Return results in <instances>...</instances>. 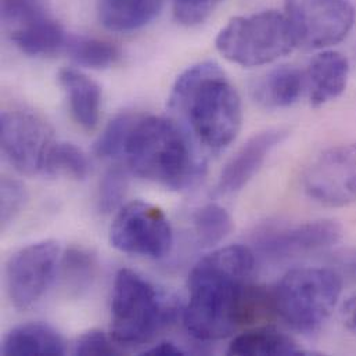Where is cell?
Masks as SVG:
<instances>
[{"label": "cell", "mask_w": 356, "mask_h": 356, "mask_svg": "<svg viewBox=\"0 0 356 356\" xmlns=\"http://www.w3.org/2000/svg\"><path fill=\"white\" fill-rule=\"evenodd\" d=\"M255 254L245 245H227L201 258L188 276L183 323L200 341H216L275 311L272 293L251 283Z\"/></svg>", "instance_id": "cell-1"}, {"label": "cell", "mask_w": 356, "mask_h": 356, "mask_svg": "<svg viewBox=\"0 0 356 356\" xmlns=\"http://www.w3.org/2000/svg\"><path fill=\"white\" fill-rule=\"evenodd\" d=\"M168 107L194 142L213 154L227 149L241 129L238 92L212 61L191 65L179 75Z\"/></svg>", "instance_id": "cell-2"}, {"label": "cell", "mask_w": 356, "mask_h": 356, "mask_svg": "<svg viewBox=\"0 0 356 356\" xmlns=\"http://www.w3.org/2000/svg\"><path fill=\"white\" fill-rule=\"evenodd\" d=\"M200 149L177 120L139 115L122 160L136 177L179 191L195 186L205 174Z\"/></svg>", "instance_id": "cell-3"}, {"label": "cell", "mask_w": 356, "mask_h": 356, "mask_svg": "<svg viewBox=\"0 0 356 356\" xmlns=\"http://www.w3.org/2000/svg\"><path fill=\"white\" fill-rule=\"evenodd\" d=\"M177 308L150 282L131 269H121L111 301V337L124 347L152 341L175 318Z\"/></svg>", "instance_id": "cell-4"}, {"label": "cell", "mask_w": 356, "mask_h": 356, "mask_svg": "<svg viewBox=\"0 0 356 356\" xmlns=\"http://www.w3.org/2000/svg\"><path fill=\"white\" fill-rule=\"evenodd\" d=\"M341 291L343 280L332 269H293L272 293L275 312L294 330L312 334L327 322Z\"/></svg>", "instance_id": "cell-5"}, {"label": "cell", "mask_w": 356, "mask_h": 356, "mask_svg": "<svg viewBox=\"0 0 356 356\" xmlns=\"http://www.w3.org/2000/svg\"><path fill=\"white\" fill-rule=\"evenodd\" d=\"M218 51L241 67H259L287 56L297 47L284 14L266 10L232 18L215 39Z\"/></svg>", "instance_id": "cell-6"}, {"label": "cell", "mask_w": 356, "mask_h": 356, "mask_svg": "<svg viewBox=\"0 0 356 356\" xmlns=\"http://www.w3.org/2000/svg\"><path fill=\"white\" fill-rule=\"evenodd\" d=\"M110 243L129 255L161 259L172 250L174 232L161 208L138 200L121 207L110 229Z\"/></svg>", "instance_id": "cell-7"}, {"label": "cell", "mask_w": 356, "mask_h": 356, "mask_svg": "<svg viewBox=\"0 0 356 356\" xmlns=\"http://www.w3.org/2000/svg\"><path fill=\"white\" fill-rule=\"evenodd\" d=\"M284 15L297 47L326 49L343 42L355 25L350 0H284Z\"/></svg>", "instance_id": "cell-8"}, {"label": "cell", "mask_w": 356, "mask_h": 356, "mask_svg": "<svg viewBox=\"0 0 356 356\" xmlns=\"http://www.w3.org/2000/svg\"><path fill=\"white\" fill-rule=\"evenodd\" d=\"M1 152L22 175L46 172L51 149L57 143L51 127L39 115L25 110H4L0 117Z\"/></svg>", "instance_id": "cell-9"}, {"label": "cell", "mask_w": 356, "mask_h": 356, "mask_svg": "<svg viewBox=\"0 0 356 356\" xmlns=\"http://www.w3.org/2000/svg\"><path fill=\"white\" fill-rule=\"evenodd\" d=\"M60 265V245L53 240L32 243L14 252L6 265V287L11 304L33 308L47 293Z\"/></svg>", "instance_id": "cell-10"}, {"label": "cell", "mask_w": 356, "mask_h": 356, "mask_svg": "<svg viewBox=\"0 0 356 356\" xmlns=\"http://www.w3.org/2000/svg\"><path fill=\"white\" fill-rule=\"evenodd\" d=\"M304 191L327 207L356 204V143L341 145L321 153L305 168Z\"/></svg>", "instance_id": "cell-11"}, {"label": "cell", "mask_w": 356, "mask_h": 356, "mask_svg": "<svg viewBox=\"0 0 356 356\" xmlns=\"http://www.w3.org/2000/svg\"><path fill=\"white\" fill-rule=\"evenodd\" d=\"M341 237L343 229L337 222L321 219L269 226L259 230L254 241L264 257L283 261L332 248Z\"/></svg>", "instance_id": "cell-12"}, {"label": "cell", "mask_w": 356, "mask_h": 356, "mask_svg": "<svg viewBox=\"0 0 356 356\" xmlns=\"http://www.w3.org/2000/svg\"><path fill=\"white\" fill-rule=\"evenodd\" d=\"M1 18L11 42L28 56H51L65 49L68 36L64 28L39 4Z\"/></svg>", "instance_id": "cell-13"}, {"label": "cell", "mask_w": 356, "mask_h": 356, "mask_svg": "<svg viewBox=\"0 0 356 356\" xmlns=\"http://www.w3.org/2000/svg\"><path fill=\"white\" fill-rule=\"evenodd\" d=\"M286 136L287 132L282 129H269L252 136L223 168L218 181V193L233 194L245 187Z\"/></svg>", "instance_id": "cell-14"}, {"label": "cell", "mask_w": 356, "mask_h": 356, "mask_svg": "<svg viewBox=\"0 0 356 356\" xmlns=\"http://www.w3.org/2000/svg\"><path fill=\"white\" fill-rule=\"evenodd\" d=\"M305 75L311 104L322 107L344 93L350 76V64L344 54L323 50L311 60Z\"/></svg>", "instance_id": "cell-15"}, {"label": "cell", "mask_w": 356, "mask_h": 356, "mask_svg": "<svg viewBox=\"0 0 356 356\" xmlns=\"http://www.w3.org/2000/svg\"><path fill=\"white\" fill-rule=\"evenodd\" d=\"M58 81L67 95L70 111L76 124L86 131H93L100 118V86L83 72L72 68L61 70Z\"/></svg>", "instance_id": "cell-16"}, {"label": "cell", "mask_w": 356, "mask_h": 356, "mask_svg": "<svg viewBox=\"0 0 356 356\" xmlns=\"http://www.w3.org/2000/svg\"><path fill=\"white\" fill-rule=\"evenodd\" d=\"M307 88V75L296 67L282 65L265 74L252 88L255 102L269 110L287 108Z\"/></svg>", "instance_id": "cell-17"}, {"label": "cell", "mask_w": 356, "mask_h": 356, "mask_svg": "<svg viewBox=\"0 0 356 356\" xmlns=\"http://www.w3.org/2000/svg\"><path fill=\"white\" fill-rule=\"evenodd\" d=\"M164 0H99V18L114 32L142 29L157 18Z\"/></svg>", "instance_id": "cell-18"}, {"label": "cell", "mask_w": 356, "mask_h": 356, "mask_svg": "<svg viewBox=\"0 0 356 356\" xmlns=\"http://www.w3.org/2000/svg\"><path fill=\"white\" fill-rule=\"evenodd\" d=\"M3 355H64L63 337L43 323H25L14 327L3 340Z\"/></svg>", "instance_id": "cell-19"}, {"label": "cell", "mask_w": 356, "mask_h": 356, "mask_svg": "<svg viewBox=\"0 0 356 356\" xmlns=\"http://www.w3.org/2000/svg\"><path fill=\"white\" fill-rule=\"evenodd\" d=\"M227 353L238 356L301 355L304 351L297 343L273 329H255L244 332L232 340Z\"/></svg>", "instance_id": "cell-20"}, {"label": "cell", "mask_w": 356, "mask_h": 356, "mask_svg": "<svg viewBox=\"0 0 356 356\" xmlns=\"http://www.w3.org/2000/svg\"><path fill=\"white\" fill-rule=\"evenodd\" d=\"M64 50L78 65L93 70L108 68L121 57V51L114 43L92 36H68Z\"/></svg>", "instance_id": "cell-21"}, {"label": "cell", "mask_w": 356, "mask_h": 356, "mask_svg": "<svg viewBox=\"0 0 356 356\" xmlns=\"http://www.w3.org/2000/svg\"><path fill=\"white\" fill-rule=\"evenodd\" d=\"M195 241L201 248H209L223 241L233 230L229 212L218 204H207L193 215Z\"/></svg>", "instance_id": "cell-22"}, {"label": "cell", "mask_w": 356, "mask_h": 356, "mask_svg": "<svg viewBox=\"0 0 356 356\" xmlns=\"http://www.w3.org/2000/svg\"><path fill=\"white\" fill-rule=\"evenodd\" d=\"M138 114L122 113L108 122L95 143V154L103 160H120Z\"/></svg>", "instance_id": "cell-23"}, {"label": "cell", "mask_w": 356, "mask_h": 356, "mask_svg": "<svg viewBox=\"0 0 356 356\" xmlns=\"http://www.w3.org/2000/svg\"><path fill=\"white\" fill-rule=\"evenodd\" d=\"M89 170L86 156L76 146L57 142L49 156L44 175H65L82 180L89 175Z\"/></svg>", "instance_id": "cell-24"}, {"label": "cell", "mask_w": 356, "mask_h": 356, "mask_svg": "<svg viewBox=\"0 0 356 356\" xmlns=\"http://www.w3.org/2000/svg\"><path fill=\"white\" fill-rule=\"evenodd\" d=\"M63 266L67 283L75 290H82L92 283L96 270V259L85 250L72 248L65 254Z\"/></svg>", "instance_id": "cell-25"}, {"label": "cell", "mask_w": 356, "mask_h": 356, "mask_svg": "<svg viewBox=\"0 0 356 356\" xmlns=\"http://www.w3.org/2000/svg\"><path fill=\"white\" fill-rule=\"evenodd\" d=\"M128 188V178L124 170L111 168L102 179L99 188V209L110 213L121 207Z\"/></svg>", "instance_id": "cell-26"}, {"label": "cell", "mask_w": 356, "mask_h": 356, "mask_svg": "<svg viewBox=\"0 0 356 356\" xmlns=\"http://www.w3.org/2000/svg\"><path fill=\"white\" fill-rule=\"evenodd\" d=\"M222 0H174V15L186 26L200 25L209 18Z\"/></svg>", "instance_id": "cell-27"}, {"label": "cell", "mask_w": 356, "mask_h": 356, "mask_svg": "<svg viewBox=\"0 0 356 356\" xmlns=\"http://www.w3.org/2000/svg\"><path fill=\"white\" fill-rule=\"evenodd\" d=\"M26 200L25 188L22 184L14 179H1V226L6 227L8 223H11L17 215L21 212L24 204Z\"/></svg>", "instance_id": "cell-28"}, {"label": "cell", "mask_w": 356, "mask_h": 356, "mask_svg": "<svg viewBox=\"0 0 356 356\" xmlns=\"http://www.w3.org/2000/svg\"><path fill=\"white\" fill-rule=\"evenodd\" d=\"M75 355H117L118 351L113 341L102 330H89L79 336L74 347Z\"/></svg>", "instance_id": "cell-29"}, {"label": "cell", "mask_w": 356, "mask_h": 356, "mask_svg": "<svg viewBox=\"0 0 356 356\" xmlns=\"http://www.w3.org/2000/svg\"><path fill=\"white\" fill-rule=\"evenodd\" d=\"M145 355H159V356H178L186 355V353L175 346L174 343H160L159 346H154L149 350L145 351Z\"/></svg>", "instance_id": "cell-30"}, {"label": "cell", "mask_w": 356, "mask_h": 356, "mask_svg": "<svg viewBox=\"0 0 356 356\" xmlns=\"http://www.w3.org/2000/svg\"><path fill=\"white\" fill-rule=\"evenodd\" d=\"M343 321L348 330L356 333V296L347 300L343 308Z\"/></svg>", "instance_id": "cell-31"}, {"label": "cell", "mask_w": 356, "mask_h": 356, "mask_svg": "<svg viewBox=\"0 0 356 356\" xmlns=\"http://www.w3.org/2000/svg\"><path fill=\"white\" fill-rule=\"evenodd\" d=\"M39 4L38 0H1V17Z\"/></svg>", "instance_id": "cell-32"}]
</instances>
